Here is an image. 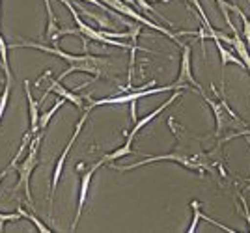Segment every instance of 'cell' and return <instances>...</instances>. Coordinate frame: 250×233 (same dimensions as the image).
<instances>
[{
    "label": "cell",
    "mask_w": 250,
    "mask_h": 233,
    "mask_svg": "<svg viewBox=\"0 0 250 233\" xmlns=\"http://www.w3.org/2000/svg\"><path fill=\"white\" fill-rule=\"evenodd\" d=\"M21 213H0V232H4V226L8 222H17L21 220Z\"/></svg>",
    "instance_id": "44dd1931"
},
{
    "label": "cell",
    "mask_w": 250,
    "mask_h": 233,
    "mask_svg": "<svg viewBox=\"0 0 250 233\" xmlns=\"http://www.w3.org/2000/svg\"><path fill=\"white\" fill-rule=\"evenodd\" d=\"M90 116V110L88 108H84V114L83 117L77 121V125H75V131L71 138H69V142H67V146L63 148V151L60 153V157L56 160V164H54V172H52V183H51V196H49V203H51V213H52V201H54V194H56V189H58V183H60V177H62V172H63V166H65V160H67V155H69V151L73 148L75 140L79 138L81 135V131H83L84 123H86V119Z\"/></svg>",
    "instance_id": "8992f818"
},
{
    "label": "cell",
    "mask_w": 250,
    "mask_h": 233,
    "mask_svg": "<svg viewBox=\"0 0 250 233\" xmlns=\"http://www.w3.org/2000/svg\"><path fill=\"white\" fill-rule=\"evenodd\" d=\"M10 92H11V84L6 82V88L0 96V123H2V117L6 114V108H8V103H10Z\"/></svg>",
    "instance_id": "ffe728a7"
},
{
    "label": "cell",
    "mask_w": 250,
    "mask_h": 233,
    "mask_svg": "<svg viewBox=\"0 0 250 233\" xmlns=\"http://www.w3.org/2000/svg\"><path fill=\"white\" fill-rule=\"evenodd\" d=\"M190 207H192V222H190V226L187 228L188 233H192L194 230H196L200 216H202V203H200L198 200H192V201H190Z\"/></svg>",
    "instance_id": "e0dca14e"
},
{
    "label": "cell",
    "mask_w": 250,
    "mask_h": 233,
    "mask_svg": "<svg viewBox=\"0 0 250 233\" xmlns=\"http://www.w3.org/2000/svg\"><path fill=\"white\" fill-rule=\"evenodd\" d=\"M172 90H183L174 82V84L168 86H153V88H146V90H133L129 94L124 96H116V97H104V99H90V105L86 106L88 110H92L94 106H103V105H125V103H131V101H138L142 97L157 96V94H165V92H172Z\"/></svg>",
    "instance_id": "5b68a950"
},
{
    "label": "cell",
    "mask_w": 250,
    "mask_h": 233,
    "mask_svg": "<svg viewBox=\"0 0 250 233\" xmlns=\"http://www.w3.org/2000/svg\"><path fill=\"white\" fill-rule=\"evenodd\" d=\"M129 155H133V142L125 138L124 146H120L118 149H114L112 153H106V155H103V157L99 159V162H101V164H110V162H114V160H118V159L129 157Z\"/></svg>",
    "instance_id": "5bb4252c"
},
{
    "label": "cell",
    "mask_w": 250,
    "mask_h": 233,
    "mask_svg": "<svg viewBox=\"0 0 250 233\" xmlns=\"http://www.w3.org/2000/svg\"><path fill=\"white\" fill-rule=\"evenodd\" d=\"M24 94H26V101H28V119H30V133L32 136H36L40 133V103H36V99L30 92V80H24Z\"/></svg>",
    "instance_id": "8fae6325"
},
{
    "label": "cell",
    "mask_w": 250,
    "mask_h": 233,
    "mask_svg": "<svg viewBox=\"0 0 250 233\" xmlns=\"http://www.w3.org/2000/svg\"><path fill=\"white\" fill-rule=\"evenodd\" d=\"M239 203L241 209H243V214L247 218V230L250 232V209H249V201H247V194L245 192H239Z\"/></svg>",
    "instance_id": "7402d4cb"
},
{
    "label": "cell",
    "mask_w": 250,
    "mask_h": 233,
    "mask_svg": "<svg viewBox=\"0 0 250 233\" xmlns=\"http://www.w3.org/2000/svg\"><path fill=\"white\" fill-rule=\"evenodd\" d=\"M211 92L213 96H208L206 92L202 94V97L206 99V103L209 105L213 116H215V138H222V133L228 129H245L247 121H243L239 117V114H235V110L228 105V101L224 99V96H219V92L215 90V84H211Z\"/></svg>",
    "instance_id": "3957f363"
},
{
    "label": "cell",
    "mask_w": 250,
    "mask_h": 233,
    "mask_svg": "<svg viewBox=\"0 0 250 233\" xmlns=\"http://www.w3.org/2000/svg\"><path fill=\"white\" fill-rule=\"evenodd\" d=\"M237 136H250V129H241V131H237V133H231V135H228V136L222 138V142H226V140H231V138H237Z\"/></svg>",
    "instance_id": "603a6c76"
},
{
    "label": "cell",
    "mask_w": 250,
    "mask_h": 233,
    "mask_svg": "<svg viewBox=\"0 0 250 233\" xmlns=\"http://www.w3.org/2000/svg\"><path fill=\"white\" fill-rule=\"evenodd\" d=\"M135 2H136V6H138L140 10H144L146 13H149V15H155V17H159V19H161L163 22H167V24H170V26H172V22L167 21V17H163V15H161V13H159V11H157L153 6L147 2V0H135Z\"/></svg>",
    "instance_id": "d6986e66"
},
{
    "label": "cell",
    "mask_w": 250,
    "mask_h": 233,
    "mask_svg": "<svg viewBox=\"0 0 250 233\" xmlns=\"http://www.w3.org/2000/svg\"><path fill=\"white\" fill-rule=\"evenodd\" d=\"M42 133H38L36 136L30 138V144H28V153L26 157L22 159V162H17V185H15V191L24 192V198L28 201V205H32V191H30V177L34 174L36 166L40 164L38 160V153H40V144H42Z\"/></svg>",
    "instance_id": "277c9868"
},
{
    "label": "cell",
    "mask_w": 250,
    "mask_h": 233,
    "mask_svg": "<svg viewBox=\"0 0 250 233\" xmlns=\"http://www.w3.org/2000/svg\"><path fill=\"white\" fill-rule=\"evenodd\" d=\"M51 92H52V94H56L58 97L65 99V101H69V103H71V105H75L77 108H86V106H84V99H86L88 96L83 97V96H79L77 92L67 90V88L62 84V80H58V78H51V82H49V86H47V92H45V96L42 97V101H40V103H43Z\"/></svg>",
    "instance_id": "9c48e42d"
},
{
    "label": "cell",
    "mask_w": 250,
    "mask_h": 233,
    "mask_svg": "<svg viewBox=\"0 0 250 233\" xmlns=\"http://www.w3.org/2000/svg\"><path fill=\"white\" fill-rule=\"evenodd\" d=\"M103 164L97 160L95 164L90 166V170H86L83 175H81V191H79V203H77V213H75V218H73V224H71V232L77 230V224L81 220V214H83V209H84V203H86V198H88V191H90V183H92V177H94V174L97 170L101 168Z\"/></svg>",
    "instance_id": "ba28073f"
},
{
    "label": "cell",
    "mask_w": 250,
    "mask_h": 233,
    "mask_svg": "<svg viewBox=\"0 0 250 233\" xmlns=\"http://www.w3.org/2000/svg\"><path fill=\"white\" fill-rule=\"evenodd\" d=\"M181 96H183V90H176V92H174V94L170 96V99H167V101H165V103H163L161 106H157V108L153 110V112H149V114H146V116L142 117V119H136L135 125H133V129H131V131H129V133L125 135V136H127V140H131V142H133L136 135H138V133H140L142 129L146 127V125L149 123V121H153V119H155V117L159 116V114H161V112H163L165 108H168V106L172 105V103H174L176 99H179Z\"/></svg>",
    "instance_id": "30bf717a"
},
{
    "label": "cell",
    "mask_w": 250,
    "mask_h": 233,
    "mask_svg": "<svg viewBox=\"0 0 250 233\" xmlns=\"http://www.w3.org/2000/svg\"><path fill=\"white\" fill-rule=\"evenodd\" d=\"M243 185H245V189H243V191H245V194H247V192L250 191V179H245L243 181Z\"/></svg>",
    "instance_id": "d4e9b609"
},
{
    "label": "cell",
    "mask_w": 250,
    "mask_h": 233,
    "mask_svg": "<svg viewBox=\"0 0 250 233\" xmlns=\"http://www.w3.org/2000/svg\"><path fill=\"white\" fill-rule=\"evenodd\" d=\"M168 125L172 127L174 135L177 138V148L172 153H165V155H151L146 159L138 160L135 164H127V166H112L118 172H129V170H135L138 166H144L149 162H163V160H170V162H176L183 168L190 170V172H196L200 175H204V172L211 174L213 177L220 175V177H228L226 168H224V157H222V138H219V142L215 144L213 149H202V138L190 136L185 131H181V127H177L176 119L174 117H168Z\"/></svg>",
    "instance_id": "6da1fadb"
},
{
    "label": "cell",
    "mask_w": 250,
    "mask_h": 233,
    "mask_svg": "<svg viewBox=\"0 0 250 233\" xmlns=\"http://www.w3.org/2000/svg\"><path fill=\"white\" fill-rule=\"evenodd\" d=\"M11 168H13V166H11V164H10V166H8V168L4 170V172H0V183H2V179H4L6 175H8V172H10Z\"/></svg>",
    "instance_id": "cb8c5ba5"
},
{
    "label": "cell",
    "mask_w": 250,
    "mask_h": 233,
    "mask_svg": "<svg viewBox=\"0 0 250 233\" xmlns=\"http://www.w3.org/2000/svg\"><path fill=\"white\" fill-rule=\"evenodd\" d=\"M229 47H231L233 53L243 60V64H245V67H247V71L250 73V53H249V49H247V43H245V39L241 38V34L237 28H231V43H229Z\"/></svg>",
    "instance_id": "7c38bea8"
},
{
    "label": "cell",
    "mask_w": 250,
    "mask_h": 233,
    "mask_svg": "<svg viewBox=\"0 0 250 233\" xmlns=\"http://www.w3.org/2000/svg\"><path fill=\"white\" fill-rule=\"evenodd\" d=\"M249 4H250V0H249Z\"/></svg>",
    "instance_id": "484cf974"
},
{
    "label": "cell",
    "mask_w": 250,
    "mask_h": 233,
    "mask_svg": "<svg viewBox=\"0 0 250 233\" xmlns=\"http://www.w3.org/2000/svg\"><path fill=\"white\" fill-rule=\"evenodd\" d=\"M19 213H21V216L22 218H26V220H30L34 226H36V230H40V232H43V233H51V228L49 226H45V224L36 216V214H32V213H26L24 209H19Z\"/></svg>",
    "instance_id": "ac0fdd59"
},
{
    "label": "cell",
    "mask_w": 250,
    "mask_h": 233,
    "mask_svg": "<svg viewBox=\"0 0 250 233\" xmlns=\"http://www.w3.org/2000/svg\"><path fill=\"white\" fill-rule=\"evenodd\" d=\"M176 84L183 90H187V86H192L200 96L204 94V88L192 75V47L190 45H181V62H179V75L176 78Z\"/></svg>",
    "instance_id": "52a82bcc"
},
{
    "label": "cell",
    "mask_w": 250,
    "mask_h": 233,
    "mask_svg": "<svg viewBox=\"0 0 250 233\" xmlns=\"http://www.w3.org/2000/svg\"><path fill=\"white\" fill-rule=\"evenodd\" d=\"M215 45H217L219 54H220V64H222V78H224V67H226L228 64H235V65H239V67H243V69H247L239 56H237V54H233L229 49H226V47H224V43L220 41V39H215Z\"/></svg>",
    "instance_id": "4fadbf2b"
},
{
    "label": "cell",
    "mask_w": 250,
    "mask_h": 233,
    "mask_svg": "<svg viewBox=\"0 0 250 233\" xmlns=\"http://www.w3.org/2000/svg\"><path fill=\"white\" fill-rule=\"evenodd\" d=\"M63 101H65V99H62V97H60V101H56L51 110H47L45 114H42V116H40V131H45V129H47L49 121H51L52 116H54V114H56V112L60 110V106L63 105Z\"/></svg>",
    "instance_id": "2e32d148"
},
{
    "label": "cell",
    "mask_w": 250,
    "mask_h": 233,
    "mask_svg": "<svg viewBox=\"0 0 250 233\" xmlns=\"http://www.w3.org/2000/svg\"><path fill=\"white\" fill-rule=\"evenodd\" d=\"M10 49H19V47H28V49H36V51H42V53L47 54H54L58 58H62L63 62H67L69 67L63 71L58 80H63L67 75L75 73V71H81V73H88L95 77V78H101L104 75V69L110 65L108 58H103V56H94V54H71L62 51L60 47H52V45H43V43H36V41H21V43H11L8 45Z\"/></svg>",
    "instance_id": "7a4b0ae2"
},
{
    "label": "cell",
    "mask_w": 250,
    "mask_h": 233,
    "mask_svg": "<svg viewBox=\"0 0 250 233\" xmlns=\"http://www.w3.org/2000/svg\"><path fill=\"white\" fill-rule=\"evenodd\" d=\"M79 10H81L83 15L90 17V19H94L101 30H112V26H114V24H112V21H110V15H108V13H104V11L103 13H94V11L83 8V6H79Z\"/></svg>",
    "instance_id": "9a60e30c"
}]
</instances>
